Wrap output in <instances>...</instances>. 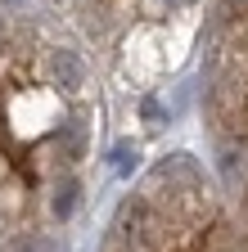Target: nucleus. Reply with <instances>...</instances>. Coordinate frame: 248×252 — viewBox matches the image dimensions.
Here are the masks:
<instances>
[{"label": "nucleus", "mask_w": 248, "mask_h": 252, "mask_svg": "<svg viewBox=\"0 0 248 252\" xmlns=\"http://www.w3.org/2000/svg\"><path fill=\"white\" fill-rule=\"evenodd\" d=\"M104 252H248L230 212L185 162L158 167L117 207Z\"/></svg>", "instance_id": "f257e3e1"}, {"label": "nucleus", "mask_w": 248, "mask_h": 252, "mask_svg": "<svg viewBox=\"0 0 248 252\" xmlns=\"http://www.w3.org/2000/svg\"><path fill=\"white\" fill-rule=\"evenodd\" d=\"M212 113H216L226 171L239 185V198H244V212H248V27L221 54L216 86H212Z\"/></svg>", "instance_id": "f03ea898"}, {"label": "nucleus", "mask_w": 248, "mask_h": 252, "mask_svg": "<svg viewBox=\"0 0 248 252\" xmlns=\"http://www.w3.org/2000/svg\"><path fill=\"white\" fill-rule=\"evenodd\" d=\"M167 5H190V0H167Z\"/></svg>", "instance_id": "7ed1b4c3"}]
</instances>
